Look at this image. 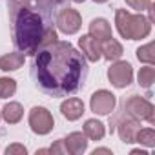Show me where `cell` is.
<instances>
[{"label": "cell", "mask_w": 155, "mask_h": 155, "mask_svg": "<svg viewBox=\"0 0 155 155\" xmlns=\"http://www.w3.org/2000/svg\"><path fill=\"white\" fill-rule=\"evenodd\" d=\"M35 84L51 97L77 93L86 82L88 62L69 42H53L40 48L33 60Z\"/></svg>", "instance_id": "6da1fadb"}, {"label": "cell", "mask_w": 155, "mask_h": 155, "mask_svg": "<svg viewBox=\"0 0 155 155\" xmlns=\"http://www.w3.org/2000/svg\"><path fill=\"white\" fill-rule=\"evenodd\" d=\"M13 42L24 55H35L40 48L58 40L55 29V6L49 0H9Z\"/></svg>", "instance_id": "7a4b0ae2"}, {"label": "cell", "mask_w": 155, "mask_h": 155, "mask_svg": "<svg viewBox=\"0 0 155 155\" xmlns=\"http://www.w3.org/2000/svg\"><path fill=\"white\" fill-rule=\"evenodd\" d=\"M115 26H117L119 35L122 38H128V40L146 38L151 31V20L150 18H146L142 13L133 15L126 9L115 11Z\"/></svg>", "instance_id": "3957f363"}, {"label": "cell", "mask_w": 155, "mask_h": 155, "mask_svg": "<svg viewBox=\"0 0 155 155\" xmlns=\"http://www.w3.org/2000/svg\"><path fill=\"white\" fill-rule=\"evenodd\" d=\"M122 111H126L128 115H131L137 120H146L150 124H155V110H153V104L148 99H144V97L131 95L124 102Z\"/></svg>", "instance_id": "277c9868"}, {"label": "cell", "mask_w": 155, "mask_h": 155, "mask_svg": "<svg viewBox=\"0 0 155 155\" xmlns=\"http://www.w3.org/2000/svg\"><path fill=\"white\" fill-rule=\"evenodd\" d=\"M108 81L111 82V86L122 90L128 88L133 82V68L130 62L126 60H117L108 68Z\"/></svg>", "instance_id": "5b68a950"}, {"label": "cell", "mask_w": 155, "mask_h": 155, "mask_svg": "<svg viewBox=\"0 0 155 155\" xmlns=\"http://www.w3.org/2000/svg\"><path fill=\"white\" fill-rule=\"evenodd\" d=\"M29 128H31V131L33 133H37V135H48L51 130H53V126H55V120H53V115L46 110V108H42V106H35V108H31V111H29Z\"/></svg>", "instance_id": "8992f818"}, {"label": "cell", "mask_w": 155, "mask_h": 155, "mask_svg": "<svg viewBox=\"0 0 155 155\" xmlns=\"http://www.w3.org/2000/svg\"><path fill=\"white\" fill-rule=\"evenodd\" d=\"M55 26L64 35H75L77 31L81 29V26H82V17H81L79 11L73 9V8H64L55 17Z\"/></svg>", "instance_id": "52a82bcc"}, {"label": "cell", "mask_w": 155, "mask_h": 155, "mask_svg": "<svg viewBox=\"0 0 155 155\" xmlns=\"http://www.w3.org/2000/svg\"><path fill=\"white\" fill-rule=\"evenodd\" d=\"M113 126H117V133H119L120 140H122L124 144H131V142H135V135H137V131L140 130V120L133 119L131 115H128V113L124 111L122 117L115 119Z\"/></svg>", "instance_id": "ba28073f"}, {"label": "cell", "mask_w": 155, "mask_h": 155, "mask_svg": "<svg viewBox=\"0 0 155 155\" xmlns=\"http://www.w3.org/2000/svg\"><path fill=\"white\" fill-rule=\"evenodd\" d=\"M115 104H117V99L111 91L108 90H99L91 95V101H90V108L93 113L97 115H110L113 110H115Z\"/></svg>", "instance_id": "9c48e42d"}, {"label": "cell", "mask_w": 155, "mask_h": 155, "mask_svg": "<svg viewBox=\"0 0 155 155\" xmlns=\"http://www.w3.org/2000/svg\"><path fill=\"white\" fill-rule=\"evenodd\" d=\"M79 48H81V53L84 55V58L90 60V62H99L101 57H102L101 42L97 38H93L90 33L88 35H82L79 38Z\"/></svg>", "instance_id": "30bf717a"}, {"label": "cell", "mask_w": 155, "mask_h": 155, "mask_svg": "<svg viewBox=\"0 0 155 155\" xmlns=\"http://www.w3.org/2000/svg\"><path fill=\"white\" fill-rule=\"evenodd\" d=\"M64 146L68 150V153L71 155H81L88 150V137L82 131H73L64 139Z\"/></svg>", "instance_id": "8fae6325"}, {"label": "cell", "mask_w": 155, "mask_h": 155, "mask_svg": "<svg viewBox=\"0 0 155 155\" xmlns=\"http://www.w3.org/2000/svg\"><path fill=\"white\" fill-rule=\"evenodd\" d=\"M60 113H62V117L68 119V120H77V119H81L82 113H84V102H82V99L71 97V99L64 101V102L60 104Z\"/></svg>", "instance_id": "7c38bea8"}, {"label": "cell", "mask_w": 155, "mask_h": 155, "mask_svg": "<svg viewBox=\"0 0 155 155\" xmlns=\"http://www.w3.org/2000/svg\"><path fill=\"white\" fill-rule=\"evenodd\" d=\"M90 35L93 38H97L99 42H104L108 38L113 37L111 33V24L106 20V18H93L90 22Z\"/></svg>", "instance_id": "4fadbf2b"}, {"label": "cell", "mask_w": 155, "mask_h": 155, "mask_svg": "<svg viewBox=\"0 0 155 155\" xmlns=\"http://www.w3.org/2000/svg\"><path fill=\"white\" fill-rule=\"evenodd\" d=\"M26 60V55L20 53V51H15V53H8L4 57H0V69L2 71H17L22 68Z\"/></svg>", "instance_id": "5bb4252c"}, {"label": "cell", "mask_w": 155, "mask_h": 155, "mask_svg": "<svg viewBox=\"0 0 155 155\" xmlns=\"http://www.w3.org/2000/svg\"><path fill=\"white\" fill-rule=\"evenodd\" d=\"M101 51H102V57L106 60H119L122 57V53H124L120 42H117L113 37L104 40V42H101Z\"/></svg>", "instance_id": "9a60e30c"}, {"label": "cell", "mask_w": 155, "mask_h": 155, "mask_svg": "<svg viewBox=\"0 0 155 155\" xmlns=\"http://www.w3.org/2000/svg\"><path fill=\"white\" fill-rule=\"evenodd\" d=\"M2 119L8 122V124H17V122H20L22 120V117H24V108H22V104H18V102H8L4 108H2Z\"/></svg>", "instance_id": "2e32d148"}, {"label": "cell", "mask_w": 155, "mask_h": 155, "mask_svg": "<svg viewBox=\"0 0 155 155\" xmlns=\"http://www.w3.org/2000/svg\"><path fill=\"white\" fill-rule=\"evenodd\" d=\"M84 135L91 140H101L104 135H106V128L101 120L97 119H88L84 122Z\"/></svg>", "instance_id": "e0dca14e"}, {"label": "cell", "mask_w": 155, "mask_h": 155, "mask_svg": "<svg viewBox=\"0 0 155 155\" xmlns=\"http://www.w3.org/2000/svg\"><path fill=\"white\" fill-rule=\"evenodd\" d=\"M137 58L144 64H150L153 66L155 64V44L153 42H148L146 46H140L137 49Z\"/></svg>", "instance_id": "ac0fdd59"}, {"label": "cell", "mask_w": 155, "mask_h": 155, "mask_svg": "<svg viewBox=\"0 0 155 155\" xmlns=\"http://www.w3.org/2000/svg\"><path fill=\"white\" fill-rule=\"evenodd\" d=\"M137 81H139V84L142 86V88H151V84H153V81H155V68H151L150 64L146 66V68H140V71H139V75H137Z\"/></svg>", "instance_id": "d6986e66"}, {"label": "cell", "mask_w": 155, "mask_h": 155, "mask_svg": "<svg viewBox=\"0 0 155 155\" xmlns=\"http://www.w3.org/2000/svg\"><path fill=\"white\" fill-rule=\"evenodd\" d=\"M17 93V82L9 77H0V99H9Z\"/></svg>", "instance_id": "ffe728a7"}, {"label": "cell", "mask_w": 155, "mask_h": 155, "mask_svg": "<svg viewBox=\"0 0 155 155\" xmlns=\"http://www.w3.org/2000/svg\"><path fill=\"white\" fill-rule=\"evenodd\" d=\"M135 142L144 144V146H148V148H153V146H155V130H153V128L139 130L137 135H135Z\"/></svg>", "instance_id": "44dd1931"}, {"label": "cell", "mask_w": 155, "mask_h": 155, "mask_svg": "<svg viewBox=\"0 0 155 155\" xmlns=\"http://www.w3.org/2000/svg\"><path fill=\"white\" fill-rule=\"evenodd\" d=\"M124 2H126V4H128L131 9H135V11L142 13V11H146V9L150 8L151 0H124Z\"/></svg>", "instance_id": "7402d4cb"}, {"label": "cell", "mask_w": 155, "mask_h": 155, "mask_svg": "<svg viewBox=\"0 0 155 155\" xmlns=\"http://www.w3.org/2000/svg\"><path fill=\"white\" fill-rule=\"evenodd\" d=\"M28 148L24 144H11L6 148V155H26Z\"/></svg>", "instance_id": "603a6c76"}, {"label": "cell", "mask_w": 155, "mask_h": 155, "mask_svg": "<svg viewBox=\"0 0 155 155\" xmlns=\"http://www.w3.org/2000/svg\"><path fill=\"white\" fill-rule=\"evenodd\" d=\"M49 151H51V153H68V150H66V146H64V139L57 140V144H53V146L49 148Z\"/></svg>", "instance_id": "cb8c5ba5"}, {"label": "cell", "mask_w": 155, "mask_h": 155, "mask_svg": "<svg viewBox=\"0 0 155 155\" xmlns=\"http://www.w3.org/2000/svg\"><path fill=\"white\" fill-rule=\"evenodd\" d=\"M97 153H110L111 155V150H108V148H97V150H93V155H97Z\"/></svg>", "instance_id": "d4e9b609"}, {"label": "cell", "mask_w": 155, "mask_h": 155, "mask_svg": "<svg viewBox=\"0 0 155 155\" xmlns=\"http://www.w3.org/2000/svg\"><path fill=\"white\" fill-rule=\"evenodd\" d=\"M131 153H133V155H139V153H140V155H148V151H144V150H133Z\"/></svg>", "instance_id": "484cf974"}, {"label": "cell", "mask_w": 155, "mask_h": 155, "mask_svg": "<svg viewBox=\"0 0 155 155\" xmlns=\"http://www.w3.org/2000/svg\"><path fill=\"white\" fill-rule=\"evenodd\" d=\"M49 2H51L53 6H57V4H64V0H49Z\"/></svg>", "instance_id": "4316f807"}, {"label": "cell", "mask_w": 155, "mask_h": 155, "mask_svg": "<svg viewBox=\"0 0 155 155\" xmlns=\"http://www.w3.org/2000/svg\"><path fill=\"white\" fill-rule=\"evenodd\" d=\"M93 2H97V4H104V2H108V0H93Z\"/></svg>", "instance_id": "83f0119b"}, {"label": "cell", "mask_w": 155, "mask_h": 155, "mask_svg": "<svg viewBox=\"0 0 155 155\" xmlns=\"http://www.w3.org/2000/svg\"><path fill=\"white\" fill-rule=\"evenodd\" d=\"M73 2H77V4H82V2H84V0H73Z\"/></svg>", "instance_id": "f1b7e54d"}, {"label": "cell", "mask_w": 155, "mask_h": 155, "mask_svg": "<svg viewBox=\"0 0 155 155\" xmlns=\"http://www.w3.org/2000/svg\"><path fill=\"white\" fill-rule=\"evenodd\" d=\"M0 119H2V113H0Z\"/></svg>", "instance_id": "f546056e"}]
</instances>
